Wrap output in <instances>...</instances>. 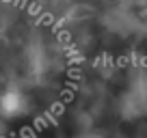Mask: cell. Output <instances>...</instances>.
Instances as JSON below:
<instances>
[{
	"label": "cell",
	"mask_w": 147,
	"mask_h": 138,
	"mask_svg": "<svg viewBox=\"0 0 147 138\" xmlns=\"http://www.w3.org/2000/svg\"><path fill=\"white\" fill-rule=\"evenodd\" d=\"M78 138H104V134H100V132H84V134H80Z\"/></svg>",
	"instance_id": "2"
},
{
	"label": "cell",
	"mask_w": 147,
	"mask_h": 138,
	"mask_svg": "<svg viewBox=\"0 0 147 138\" xmlns=\"http://www.w3.org/2000/svg\"><path fill=\"white\" fill-rule=\"evenodd\" d=\"M30 97L20 86H7L0 93V119L2 121H20L30 115Z\"/></svg>",
	"instance_id": "1"
}]
</instances>
